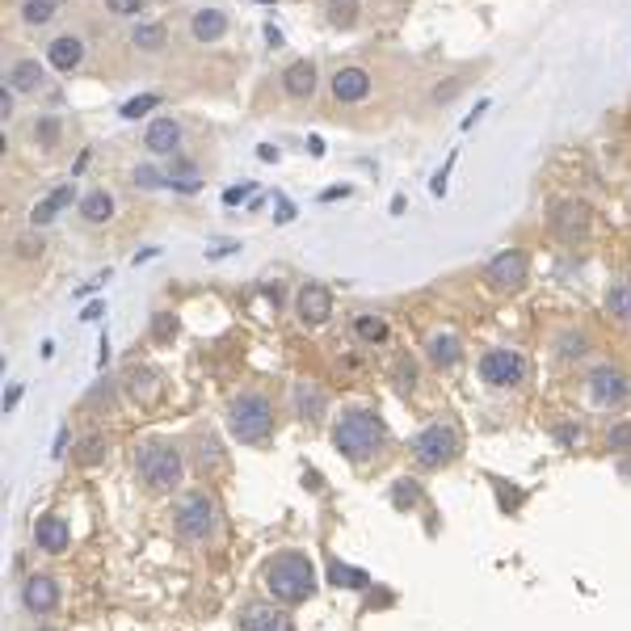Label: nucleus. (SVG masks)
<instances>
[{
  "instance_id": "obj_45",
  "label": "nucleus",
  "mask_w": 631,
  "mask_h": 631,
  "mask_svg": "<svg viewBox=\"0 0 631 631\" xmlns=\"http://www.w3.org/2000/svg\"><path fill=\"white\" fill-rule=\"evenodd\" d=\"M13 97H17V93H13L9 85H5V89H0V118H5V122L13 118Z\"/></svg>"
},
{
  "instance_id": "obj_51",
  "label": "nucleus",
  "mask_w": 631,
  "mask_h": 631,
  "mask_svg": "<svg viewBox=\"0 0 631 631\" xmlns=\"http://www.w3.org/2000/svg\"><path fill=\"white\" fill-rule=\"evenodd\" d=\"M266 43H270V47H282V34H278L274 26H266Z\"/></svg>"
},
{
  "instance_id": "obj_22",
  "label": "nucleus",
  "mask_w": 631,
  "mask_h": 631,
  "mask_svg": "<svg viewBox=\"0 0 631 631\" xmlns=\"http://www.w3.org/2000/svg\"><path fill=\"white\" fill-rule=\"evenodd\" d=\"M228 13L223 9H198L194 17H190V38L198 47H211V43H219L223 34H228Z\"/></svg>"
},
{
  "instance_id": "obj_33",
  "label": "nucleus",
  "mask_w": 631,
  "mask_h": 631,
  "mask_svg": "<svg viewBox=\"0 0 631 631\" xmlns=\"http://www.w3.org/2000/svg\"><path fill=\"white\" fill-rule=\"evenodd\" d=\"M329 577H333V585H345V589H366V585H371V577H366L362 568H350V564H341V560L329 564Z\"/></svg>"
},
{
  "instance_id": "obj_12",
  "label": "nucleus",
  "mask_w": 631,
  "mask_h": 631,
  "mask_svg": "<svg viewBox=\"0 0 631 631\" xmlns=\"http://www.w3.org/2000/svg\"><path fill=\"white\" fill-rule=\"evenodd\" d=\"M236 631H295V623L274 602H244L236 615Z\"/></svg>"
},
{
  "instance_id": "obj_31",
  "label": "nucleus",
  "mask_w": 631,
  "mask_h": 631,
  "mask_svg": "<svg viewBox=\"0 0 631 631\" xmlns=\"http://www.w3.org/2000/svg\"><path fill=\"white\" fill-rule=\"evenodd\" d=\"M17 13H22L26 26H51L55 13H59V5H55V0H22V5H17Z\"/></svg>"
},
{
  "instance_id": "obj_25",
  "label": "nucleus",
  "mask_w": 631,
  "mask_h": 631,
  "mask_svg": "<svg viewBox=\"0 0 631 631\" xmlns=\"http://www.w3.org/2000/svg\"><path fill=\"white\" fill-rule=\"evenodd\" d=\"M606 316L619 320V324H631V278L627 274L610 278V287H606Z\"/></svg>"
},
{
  "instance_id": "obj_8",
  "label": "nucleus",
  "mask_w": 631,
  "mask_h": 631,
  "mask_svg": "<svg viewBox=\"0 0 631 631\" xmlns=\"http://www.w3.org/2000/svg\"><path fill=\"white\" fill-rule=\"evenodd\" d=\"M585 396H589V404H594V409H602V413L623 409V404L631 400V379L619 371V366L602 362V366H594V371L585 375Z\"/></svg>"
},
{
  "instance_id": "obj_13",
  "label": "nucleus",
  "mask_w": 631,
  "mask_h": 631,
  "mask_svg": "<svg viewBox=\"0 0 631 631\" xmlns=\"http://www.w3.org/2000/svg\"><path fill=\"white\" fill-rule=\"evenodd\" d=\"M295 316H299V324H308V329L324 324L333 316V291L324 287V282H303L299 295H295Z\"/></svg>"
},
{
  "instance_id": "obj_52",
  "label": "nucleus",
  "mask_w": 631,
  "mask_h": 631,
  "mask_svg": "<svg viewBox=\"0 0 631 631\" xmlns=\"http://www.w3.org/2000/svg\"><path fill=\"white\" fill-rule=\"evenodd\" d=\"M257 5H274V0H257Z\"/></svg>"
},
{
  "instance_id": "obj_42",
  "label": "nucleus",
  "mask_w": 631,
  "mask_h": 631,
  "mask_svg": "<svg viewBox=\"0 0 631 631\" xmlns=\"http://www.w3.org/2000/svg\"><path fill=\"white\" fill-rule=\"evenodd\" d=\"M173 333H177V320L169 312H156L152 316V337L156 341H173Z\"/></svg>"
},
{
  "instance_id": "obj_16",
  "label": "nucleus",
  "mask_w": 631,
  "mask_h": 631,
  "mask_svg": "<svg viewBox=\"0 0 631 631\" xmlns=\"http://www.w3.org/2000/svg\"><path fill=\"white\" fill-rule=\"evenodd\" d=\"M5 85L17 97H30V93H38L47 85V68L38 64L34 55H17V59H9V68H5Z\"/></svg>"
},
{
  "instance_id": "obj_17",
  "label": "nucleus",
  "mask_w": 631,
  "mask_h": 631,
  "mask_svg": "<svg viewBox=\"0 0 631 631\" xmlns=\"http://www.w3.org/2000/svg\"><path fill=\"white\" fill-rule=\"evenodd\" d=\"M282 93H287L291 101H312L316 89H320V68L312 64V59H295V64L282 68Z\"/></svg>"
},
{
  "instance_id": "obj_34",
  "label": "nucleus",
  "mask_w": 631,
  "mask_h": 631,
  "mask_svg": "<svg viewBox=\"0 0 631 631\" xmlns=\"http://www.w3.org/2000/svg\"><path fill=\"white\" fill-rule=\"evenodd\" d=\"M131 181L139 190H160V186H169V169H156V165H135L131 169Z\"/></svg>"
},
{
  "instance_id": "obj_26",
  "label": "nucleus",
  "mask_w": 631,
  "mask_h": 631,
  "mask_svg": "<svg viewBox=\"0 0 631 631\" xmlns=\"http://www.w3.org/2000/svg\"><path fill=\"white\" fill-rule=\"evenodd\" d=\"M169 190H177V194H198V190H202V169L194 165L190 156H173V165H169Z\"/></svg>"
},
{
  "instance_id": "obj_7",
  "label": "nucleus",
  "mask_w": 631,
  "mask_h": 631,
  "mask_svg": "<svg viewBox=\"0 0 631 631\" xmlns=\"http://www.w3.org/2000/svg\"><path fill=\"white\" fill-rule=\"evenodd\" d=\"M476 371L480 379L488 383V388H522L526 375H531V362H526L522 350H514V345H493V350H484L480 362H476Z\"/></svg>"
},
{
  "instance_id": "obj_38",
  "label": "nucleus",
  "mask_w": 631,
  "mask_h": 631,
  "mask_svg": "<svg viewBox=\"0 0 631 631\" xmlns=\"http://www.w3.org/2000/svg\"><path fill=\"white\" fill-rule=\"evenodd\" d=\"M392 501L400 505V510H409V505H417V501H421V484H417V480H409V476H404V480H396V493H392Z\"/></svg>"
},
{
  "instance_id": "obj_6",
  "label": "nucleus",
  "mask_w": 631,
  "mask_h": 631,
  "mask_svg": "<svg viewBox=\"0 0 631 631\" xmlns=\"http://www.w3.org/2000/svg\"><path fill=\"white\" fill-rule=\"evenodd\" d=\"M409 451H413V459L421 467H430V472H434V467H446V463L459 459L463 438H459V430H455L451 421H434V425H425L421 434H413Z\"/></svg>"
},
{
  "instance_id": "obj_46",
  "label": "nucleus",
  "mask_w": 631,
  "mask_h": 631,
  "mask_svg": "<svg viewBox=\"0 0 631 631\" xmlns=\"http://www.w3.org/2000/svg\"><path fill=\"white\" fill-rule=\"evenodd\" d=\"M274 219H278V223H291V219H295V207H291L287 198H278V215H274Z\"/></svg>"
},
{
  "instance_id": "obj_20",
  "label": "nucleus",
  "mask_w": 631,
  "mask_h": 631,
  "mask_svg": "<svg viewBox=\"0 0 631 631\" xmlns=\"http://www.w3.org/2000/svg\"><path fill=\"white\" fill-rule=\"evenodd\" d=\"M72 198H76V181H59V186L51 194H43L34 202V211H30V228H47V223H55L59 215H64L72 207Z\"/></svg>"
},
{
  "instance_id": "obj_37",
  "label": "nucleus",
  "mask_w": 631,
  "mask_h": 631,
  "mask_svg": "<svg viewBox=\"0 0 631 631\" xmlns=\"http://www.w3.org/2000/svg\"><path fill=\"white\" fill-rule=\"evenodd\" d=\"M160 106V93H139V97H131V101H122V118H127V122H135L139 114H148V110H156Z\"/></svg>"
},
{
  "instance_id": "obj_47",
  "label": "nucleus",
  "mask_w": 631,
  "mask_h": 631,
  "mask_svg": "<svg viewBox=\"0 0 631 631\" xmlns=\"http://www.w3.org/2000/svg\"><path fill=\"white\" fill-rule=\"evenodd\" d=\"M101 312H106V303H89V308L80 312V320H85V324H93V320H97Z\"/></svg>"
},
{
  "instance_id": "obj_27",
  "label": "nucleus",
  "mask_w": 631,
  "mask_h": 631,
  "mask_svg": "<svg viewBox=\"0 0 631 631\" xmlns=\"http://www.w3.org/2000/svg\"><path fill=\"white\" fill-rule=\"evenodd\" d=\"M131 47H139L144 55H160L169 47V30L160 22H135L131 26Z\"/></svg>"
},
{
  "instance_id": "obj_11",
  "label": "nucleus",
  "mask_w": 631,
  "mask_h": 631,
  "mask_svg": "<svg viewBox=\"0 0 631 631\" xmlns=\"http://www.w3.org/2000/svg\"><path fill=\"white\" fill-rule=\"evenodd\" d=\"M329 93H333L337 106H362V101L375 93V76L362 64H345L329 76Z\"/></svg>"
},
{
  "instance_id": "obj_44",
  "label": "nucleus",
  "mask_w": 631,
  "mask_h": 631,
  "mask_svg": "<svg viewBox=\"0 0 631 631\" xmlns=\"http://www.w3.org/2000/svg\"><path fill=\"white\" fill-rule=\"evenodd\" d=\"M249 194H253V186H249V181H244V186H232V190H223V202H228V207H236V202H244Z\"/></svg>"
},
{
  "instance_id": "obj_35",
  "label": "nucleus",
  "mask_w": 631,
  "mask_h": 631,
  "mask_svg": "<svg viewBox=\"0 0 631 631\" xmlns=\"http://www.w3.org/2000/svg\"><path fill=\"white\" fill-rule=\"evenodd\" d=\"M43 249H47V240L38 236V228L13 240V257H17V261H34V257H43Z\"/></svg>"
},
{
  "instance_id": "obj_14",
  "label": "nucleus",
  "mask_w": 631,
  "mask_h": 631,
  "mask_svg": "<svg viewBox=\"0 0 631 631\" xmlns=\"http://www.w3.org/2000/svg\"><path fill=\"white\" fill-rule=\"evenodd\" d=\"M181 139H186V131L173 114H156L144 127V148L152 156H181Z\"/></svg>"
},
{
  "instance_id": "obj_41",
  "label": "nucleus",
  "mask_w": 631,
  "mask_h": 631,
  "mask_svg": "<svg viewBox=\"0 0 631 631\" xmlns=\"http://www.w3.org/2000/svg\"><path fill=\"white\" fill-rule=\"evenodd\" d=\"M106 9L114 17H139V13L148 9V0H106Z\"/></svg>"
},
{
  "instance_id": "obj_19",
  "label": "nucleus",
  "mask_w": 631,
  "mask_h": 631,
  "mask_svg": "<svg viewBox=\"0 0 631 631\" xmlns=\"http://www.w3.org/2000/svg\"><path fill=\"white\" fill-rule=\"evenodd\" d=\"M22 606L30 610V615H38V619L55 615V610H59V581L55 577H30L22 585Z\"/></svg>"
},
{
  "instance_id": "obj_9",
  "label": "nucleus",
  "mask_w": 631,
  "mask_h": 631,
  "mask_svg": "<svg viewBox=\"0 0 631 631\" xmlns=\"http://www.w3.org/2000/svg\"><path fill=\"white\" fill-rule=\"evenodd\" d=\"M484 282H488V287H493L497 295H518V291H526V282H531V257H526L522 249L497 253V257L484 266Z\"/></svg>"
},
{
  "instance_id": "obj_50",
  "label": "nucleus",
  "mask_w": 631,
  "mask_h": 631,
  "mask_svg": "<svg viewBox=\"0 0 631 631\" xmlns=\"http://www.w3.org/2000/svg\"><path fill=\"white\" fill-rule=\"evenodd\" d=\"M17 400H22V388H9V396H5V413L13 409V404H17Z\"/></svg>"
},
{
  "instance_id": "obj_24",
  "label": "nucleus",
  "mask_w": 631,
  "mask_h": 631,
  "mask_svg": "<svg viewBox=\"0 0 631 631\" xmlns=\"http://www.w3.org/2000/svg\"><path fill=\"white\" fill-rule=\"evenodd\" d=\"M291 404H295V413H299V421H324V409H329V400H324V392L316 388V383H295L291 388Z\"/></svg>"
},
{
  "instance_id": "obj_30",
  "label": "nucleus",
  "mask_w": 631,
  "mask_h": 631,
  "mask_svg": "<svg viewBox=\"0 0 631 631\" xmlns=\"http://www.w3.org/2000/svg\"><path fill=\"white\" fill-rule=\"evenodd\" d=\"M589 354V337L581 329H564L556 337V362H581Z\"/></svg>"
},
{
  "instance_id": "obj_32",
  "label": "nucleus",
  "mask_w": 631,
  "mask_h": 631,
  "mask_svg": "<svg viewBox=\"0 0 631 631\" xmlns=\"http://www.w3.org/2000/svg\"><path fill=\"white\" fill-rule=\"evenodd\" d=\"M324 13H329V26H337V30H354L358 26V0H329L324 5Z\"/></svg>"
},
{
  "instance_id": "obj_48",
  "label": "nucleus",
  "mask_w": 631,
  "mask_h": 631,
  "mask_svg": "<svg viewBox=\"0 0 631 631\" xmlns=\"http://www.w3.org/2000/svg\"><path fill=\"white\" fill-rule=\"evenodd\" d=\"M257 156H261V160H278V148H274V144H261Z\"/></svg>"
},
{
  "instance_id": "obj_1",
  "label": "nucleus",
  "mask_w": 631,
  "mask_h": 631,
  "mask_svg": "<svg viewBox=\"0 0 631 631\" xmlns=\"http://www.w3.org/2000/svg\"><path fill=\"white\" fill-rule=\"evenodd\" d=\"M266 589L278 606H299L316 594V564L308 552H278L270 564H266Z\"/></svg>"
},
{
  "instance_id": "obj_29",
  "label": "nucleus",
  "mask_w": 631,
  "mask_h": 631,
  "mask_svg": "<svg viewBox=\"0 0 631 631\" xmlns=\"http://www.w3.org/2000/svg\"><path fill=\"white\" fill-rule=\"evenodd\" d=\"M59 135H64V122H59L55 114H38L34 118V127H30V139L43 152H55L59 148Z\"/></svg>"
},
{
  "instance_id": "obj_18",
  "label": "nucleus",
  "mask_w": 631,
  "mask_h": 631,
  "mask_svg": "<svg viewBox=\"0 0 631 631\" xmlns=\"http://www.w3.org/2000/svg\"><path fill=\"white\" fill-rule=\"evenodd\" d=\"M85 64V38L80 34H55L47 43V68H55L59 76H72Z\"/></svg>"
},
{
  "instance_id": "obj_49",
  "label": "nucleus",
  "mask_w": 631,
  "mask_h": 631,
  "mask_svg": "<svg viewBox=\"0 0 631 631\" xmlns=\"http://www.w3.org/2000/svg\"><path fill=\"white\" fill-rule=\"evenodd\" d=\"M350 194V186H337V190H324V202H333V198H345Z\"/></svg>"
},
{
  "instance_id": "obj_43",
  "label": "nucleus",
  "mask_w": 631,
  "mask_h": 631,
  "mask_svg": "<svg viewBox=\"0 0 631 631\" xmlns=\"http://www.w3.org/2000/svg\"><path fill=\"white\" fill-rule=\"evenodd\" d=\"M451 169H455V152H451V160H446V165H442V169L434 173V186H430V190H434L438 198L446 194V177H451Z\"/></svg>"
},
{
  "instance_id": "obj_28",
  "label": "nucleus",
  "mask_w": 631,
  "mask_h": 631,
  "mask_svg": "<svg viewBox=\"0 0 631 631\" xmlns=\"http://www.w3.org/2000/svg\"><path fill=\"white\" fill-rule=\"evenodd\" d=\"M350 333L362 345H379L383 337H388V320L375 316V312H358V316H350Z\"/></svg>"
},
{
  "instance_id": "obj_53",
  "label": "nucleus",
  "mask_w": 631,
  "mask_h": 631,
  "mask_svg": "<svg viewBox=\"0 0 631 631\" xmlns=\"http://www.w3.org/2000/svg\"><path fill=\"white\" fill-rule=\"evenodd\" d=\"M55 5H68V0H55Z\"/></svg>"
},
{
  "instance_id": "obj_23",
  "label": "nucleus",
  "mask_w": 631,
  "mask_h": 631,
  "mask_svg": "<svg viewBox=\"0 0 631 631\" xmlns=\"http://www.w3.org/2000/svg\"><path fill=\"white\" fill-rule=\"evenodd\" d=\"M76 215H80V223H89V228H101V223L114 219V194L106 186H93L85 198H80Z\"/></svg>"
},
{
  "instance_id": "obj_2",
  "label": "nucleus",
  "mask_w": 631,
  "mask_h": 631,
  "mask_svg": "<svg viewBox=\"0 0 631 631\" xmlns=\"http://www.w3.org/2000/svg\"><path fill=\"white\" fill-rule=\"evenodd\" d=\"M383 442H388V425L371 409H345L333 425V446L354 463H366L371 455H379Z\"/></svg>"
},
{
  "instance_id": "obj_10",
  "label": "nucleus",
  "mask_w": 631,
  "mask_h": 631,
  "mask_svg": "<svg viewBox=\"0 0 631 631\" xmlns=\"http://www.w3.org/2000/svg\"><path fill=\"white\" fill-rule=\"evenodd\" d=\"M547 228H552L556 240L564 244H581L594 228V211H589V202L581 198H560L552 202V211H547Z\"/></svg>"
},
{
  "instance_id": "obj_39",
  "label": "nucleus",
  "mask_w": 631,
  "mask_h": 631,
  "mask_svg": "<svg viewBox=\"0 0 631 631\" xmlns=\"http://www.w3.org/2000/svg\"><path fill=\"white\" fill-rule=\"evenodd\" d=\"M396 388L400 392H413L417 388V366H413V358H396Z\"/></svg>"
},
{
  "instance_id": "obj_4",
  "label": "nucleus",
  "mask_w": 631,
  "mask_h": 631,
  "mask_svg": "<svg viewBox=\"0 0 631 631\" xmlns=\"http://www.w3.org/2000/svg\"><path fill=\"white\" fill-rule=\"evenodd\" d=\"M228 430L240 446H257L266 442L274 430V404L261 392H240L228 400Z\"/></svg>"
},
{
  "instance_id": "obj_21",
  "label": "nucleus",
  "mask_w": 631,
  "mask_h": 631,
  "mask_svg": "<svg viewBox=\"0 0 631 631\" xmlns=\"http://www.w3.org/2000/svg\"><path fill=\"white\" fill-rule=\"evenodd\" d=\"M34 543H38V552H51V556L68 552V547H72V526L59 514H43L34 522Z\"/></svg>"
},
{
  "instance_id": "obj_3",
  "label": "nucleus",
  "mask_w": 631,
  "mask_h": 631,
  "mask_svg": "<svg viewBox=\"0 0 631 631\" xmlns=\"http://www.w3.org/2000/svg\"><path fill=\"white\" fill-rule=\"evenodd\" d=\"M186 472V459H181V446L169 438H148L135 446V476L148 493H173Z\"/></svg>"
},
{
  "instance_id": "obj_40",
  "label": "nucleus",
  "mask_w": 631,
  "mask_h": 631,
  "mask_svg": "<svg viewBox=\"0 0 631 631\" xmlns=\"http://www.w3.org/2000/svg\"><path fill=\"white\" fill-rule=\"evenodd\" d=\"M606 446H610V451H631V421H619V425H610V434H606Z\"/></svg>"
},
{
  "instance_id": "obj_5",
  "label": "nucleus",
  "mask_w": 631,
  "mask_h": 631,
  "mask_svg": "<svg viewBox=\"0 0 631 631\" xmlns=\"http://www.w3.org/2000/svg\"><path fill=\"white\" fill-rule=\"evenodd\" d=\"M173 531L186 543H207L219 531V501L207 488H194V493H181L173 505Z\"/></svg>"
},
{
  "instance_id": "obj_54",
  "label": "nucleus",
  "mask_w": 631,
  "mask_h": 631,
  "mask_svg": "<svg viewBox=\"0 0 631 631\" xmlns=\"http://www.w3.org/2000/svg\"><path fill=\"white\" fill-rule=\"evenodd\" d=\"M38 631H51V627H38Z\"/></svg>"
},
{
  "instance_id": "obj_15",
  "label": "nucleus",
  "mask_w": 631,
  "mask_h": 631,
  "mask_svg": "<svg viewBox=\"0 0 631 631\" xmlns=\"http://www.w3.org/2000/svg\"><path fill=\"white\" fill-rule=\"evenodd\" d=\"M425 362H430L434 371H455L463 362V337L455 329H434L425 337Z\"/></svg>"
},
{
  "instance_id": "obj_36",
  "label": "nucleus",
  "mask_w": 631,
  "mask_h": 631,
  "mask_svg": "<svg viewBox=\"0 0 631 631\" xmlns=\"http://www.w3.org/2000/svg\"><path fill=\"white\" fill-rule=\"evenodd\" d=\"M106 451H110V446H106V438H101V434H93V438H85V442H80L76 463H80V467H93V463H101V459H106Z\"/></svg>"
}]
</instances>
